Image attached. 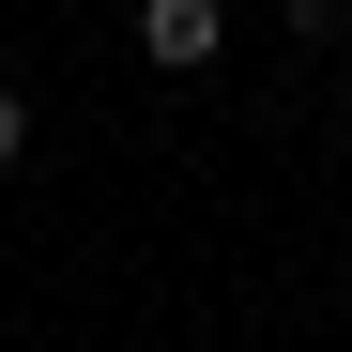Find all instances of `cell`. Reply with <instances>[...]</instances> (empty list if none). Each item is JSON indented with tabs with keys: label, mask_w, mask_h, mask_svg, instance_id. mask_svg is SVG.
I'll use <instances>...</instances> for the list:
<instances>
[{
	"label": "cell",
	"mask_w": 352,
	"mask_h": 352,
	"mask_svg": "<svg viewBox=\"0 0 352 352\" xmlns=\"http://www.w3.org/2000/svg\"><path fill=\"white\" fill-rule=\"evenodd\" d=\"M230 46V0H138V62H168V77H199Z\"/></svg>",
	"instance_id": "cell-1"
},
{
	"label": "cell",
	"mask_w": 352,
	"mask_h": 352,
	"mask_svg": "<svg viewBox=\"0 0 352 352\" xmlns=\"http://www.w3.org/2000/svg\"><path fill=\"white\" fill-rule=\"evenodd\" d=\"M16 153H31V92L0 77V168H16Z\"/></svg>",
	"instance_id": "cell-2"
}]
</instances>
